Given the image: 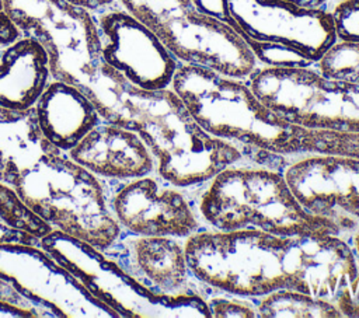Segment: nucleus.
<instances>
[{
    "mask_svg": "<svg viewBox=\"0 0 359 318\" xmlns=\"http://www.w3.org/2000/svg\"><path fill=\"white\" fill-rule=\"evenodd\" d=\"M39 245L121 318L210 317L205 291L178 298L157 297L132 279L104 251L86 241L52 230L39 240Z\"/></svg>",
    "mask_w": 359,
    "mask_h": 318,
    "instance_id": "nucleus-7",
    "label": "nucleus"
},
{
    "mask_svg": "<svg viewBox=\"0 0 359 318\" xmlns=\"http://www.w3.org/2000/svg\"><path fill=\"white\" fill-rule=\"evenodd\" d=\"M66 154L107 184L140 178L156 171L154 158L142 137L107 120L98 122Z\"/></svg>",
    "mask_w": 359,
    "mask_h": 318,
    "instance_id": "nucleus-16",
    "label": "nucleus"
},
{
    "mask_svg": "<svg viewBox=\"0 0 359 318\" xmlns=\"http://www.w3.org/2000/svg\"><path fill=\"white\" fill-rule=\"evenodd\" d=\"M0 279L45 318H121L39 244L0 242Z\"/></svg>",
    "mask_w": 359,
    "mask_h": 318,
    "instance_id": "nucleus-9",
    "label": "nucleus"
},
{
    "mask_svg": "<svg viewBox=\"0 0 359 318\" xmlns=\"http://www.w3.org/2000/svg\"><path fill=\"white\" fill-rule=\"evenodd\" d=\"M0 242H27V244H39L38 240L11 230L3 224H0Z\"/></svg>",
    "mask_w": 359,
    "mask_h": 318,
    "instance_id": "nucleus-30",
    "label": "nucleus"
},
{
    "mask_svg": "<svg viewBox=\"0 0 359 318\" xmlns=\"http://www.w3.org/2000/svg\"><path fill=\"white\" fill-rule=\"evenodd\" d=\"M205 300L209 308L210 317L215 318H255L258 317L257 305L254 298H244L227 293L206 290L205 287Z\"/></svg>",
    "mask_w": 359,
    "mask_h": 318,
    "instance_id": "nucleus-25",
    "label": "nucleus"
},
{
    "mask_svg": "<svg viewBox=\"0 0 359 318\" xmlns=\"http://www.w3.org/2000/svg\"><path fill=\"white\" fill-rule=\"evenodd\" d=\"M293 237L261 230L202 227L185 238L195 280L213 291L257 298L290 287L287 254Z\"/></svg>",
    "mask_w": 359,
    "mask_h": 318,
    "instance_id": "nucleus-5",
    "label": "nucleus"
},
{
    "mask_svg": "<svg viewBox=\"0 0 359 318\" xmlns=\"http://www.w3.org/2000/svg\"><path fill=\"white\" fill-rule=\"evenodd\" d=\"M42 136L59 151H70L98 122L101 116L77 85L52 78L32 108Z\"/></svg>",
    "mask_w": 359,
    "mask_h": 318,
    "instance_id": "nucleus-17",
    "label": "nucleus"
},
{
    "mask_svg": "<svg viewBox=\"0 0 359 318\" xmlns=\"http://www.w3.org/2000/svg\"><path fill=\"white\" fill-rule=\"evenodd\" d=\"M0 297H4V298H8V300H14V301H18V303H22V304H28V305H32L29 301H27L18 291H15L7 282H4L3 279H0ZM35 307V305H32ZM38 308V307H35ZM39 310V308H38ZM41 311V310H39ZM42 312V311H41ZM43 314V312H42ZM45 318V315H43Z\"/></svg>",
    "mask_w": 359,
    "mask_h": 318,
    "instance_id": "nucleus-31",
    "label": "nucleus"
},
{
    "mask_svg": "<svg viewBox=\"0 0 359 318\" xmlns=\"http://www.w3.org/2000/svg\"><path fill=\"white\" fill-rule=\"evenodd\" d=\"M21 36V31L7 13L3 0H0V49L11 45Z\"/></svg>",
    "mask_w": 359,
    "mask_h": 318,
    "instance_id": "nucleus-28",
    "label": "nucleus"
},
{
    "mask_svg": "<svg viewBox=\"0 0 359 318\" xmlns=\"http://www.w3.org/2000/svg\"><path fill=\"white\" fill-rule=\"evenodd\" d=\"M233 29L247 42L292 48L314 64L337 42L325 6L307 7L289 0H227Z\"/></svg>",
    "mask_w": 359,
    "mask_h": 318,
    "instance_id": "nucleus-11",
    "label": "nucleus"
},
{
    "mask_svg": "<svg viewBox=\"0 0 359 318\" xmlns=\"http://www.w3.org/2000/svg\"><path fill=\"white\" fill-rule=\"evenodd\" d=\"M108 203L123 233L187 238L205 227L189 191L156 172L107 184Z\"/></svg>",
    "mask_w": 359,
    "mask_h": 318,
    "instance_id": "nucleus-12",
    "label": "nucleus"
},
{
    "mask_svg": "<svg viewBox=\"0 0 359 318\" xmlns=\"http://www.w3.org/2000/svg\"><path fill=\"white\" fill-rule=\"evenodd\" d=\"M254 301L259 318H342L332 303L289 287L273 290Z\"/></svg>",
    "mask_w": 359,
    "mask_h": 318,
    "instance_id": "nucleus-21",
    "label": "nucleus"
},
{
    "mask_svg": "<svg viewBox=\"0 0 359 318\" xmlns=\"http://www.w3.org/2000/svg\"><path fill=\"white\" fill-rule=\"evenodd\" d=\"M66 1L73 6L86 8V10L91 11L93 14L101 13V11L118 4L116 0H66Z\"/></svg>",
    "mask_w": 359,
    "mask_h": 318,
    "instance_id": "nucleus-29",
    "label": "nucleus"
},
{
    "mask_svg": "<svg viewBox=\"0 0 359 318\" xmlns=\"http://www.w3.org/2000/svg\"><path fill=\"white\" fill-rule=\"evenodd\" d=\"M55 150L39 132L32 109L18 112L0 105V181L14 186L29 167Z\"/></svg>",
    "mask_w": 359,
    "mask_h": 318,
    "instance_id": "nucleus-19",
    "label": "nucleus"
},
{
    "mask_svg": "<svg viewBox=\"0 0 359 318\" xmlns=\"http://www.w3.org/2000/svg\"><path fill=\"white\" fill-rule=\"evenodd\" d=\"M130 15L150 28L172 52L198 27L203 13L191 0H116Z\"/></svg>",
    "mask_w": 359,
    "mask_h": 318,
    "instance_id": "nucleus-20",
    "label": "nucleus"
},
{
    "mask_svg": "<svg viewBox=\"0 0 359 318\" xmlns=\"http://www.w3.org/2000/svg\"><path fill=\"white\" fill-rule=\"evenodd\" d=\"M346 237V240H348V242L351 244V247H352V249L355 251V254H356V256L359 258V228H356L355 231H352V233H349V234H346L345 235Z\"/></svg>",
    "mask_w": 359,
    "mask_h": 318,
    "instance_id": "nucleus-32",
    "label": "nucleus"
},
{
    "mask_svg": "<svg viewBox=\"0 0 359 318\" xmlns=\"http://www.w3.org/2000/svg\"><path fill=\"white\" fill-rule=\"evenodd\" d=\"M101 59L129 83L144 90L171 87L180 66L158 36L119 4L94 14Z\"/></svg>",
    "mask_w": 359,
    "mask_h": 318,
    "instance_id": "nucleus-13",
    "label": "nucleus"
},
{
    "mask_svg": "<svg viewBox=\"0 0 359 318\" xmlns=\"http://www.w3.org/2000/svg\"><path fill=\"white\" fill-rule=\"evenodd\" d=\"M52 80L49 57L43 46L21 36L0 49V105L28 112Z\"/></svg>",
    "mask_w": 359,
    "mask_h": 318,
    "instance_id": "nucleus-18",
    "label": "nucleus"
},
{
    "mask_svg": "<svg viewBox=\"0 0 359 318\" xmlns=\"http://www.w3.org/2000/svg\"><path fill=\"white\" fill-rule=\"evenodd\" d=\"M302 6H307V7H323L327 4L328 0H289Z\"/></svg>",
    "mask_w": 359,
    "mask_h": 318,
    "instance_id": "nucleus-33",
    "label": "nucleus"
},
{
    "mask_svg": "<svg viewBox=\"0 0 359 318\" xmlns=\"http://www.w3.org/2000/svg\"><path fill=\"white\" fill-rule=\"evenodd\" d=\"M171 88L206 132L252 151L286 160L310 154L359 158V132L292 123L264 105L245 78L180 63Z\"/></svg>",
    "mask_w": 359,
    "mask_h": 318,
    "instance_id": "nucleus-2",
    "label": "nucleus"
},
{
    "mask_svg": "<svg viewBox=\"0 0 359 318\" xmlns=\"http://www.w3.org/2000/svg\"><path fill=\"white\" fill-rule=\"evenodd\" d=\"M287 272L289 289L332 303L342 317L359 318V258L344 234L293 237Z\"/></svg>",
    "mask_w": 359,
    "mask_h": 318,
    "instance_id": "nucleus-10",
    "label": "nucleus"
},
{
    "mask_svg": "<svg viewBox=\"0 0 359 318\" xmlns=\"http://www.w3.org/2000/svg\"><path fill=\"white\" fill-rule=\"evenodd\" d=\"M337 42L359 43V0H328L325 4Z\"/></svg>",
    "mask_w": 359,
    "mask_h": 318,
    "instance_id": "nucleus-24",
    "label": "nucleus"
},
{
    "mask_svg": "<svg viewBox=\"0 0 359 318\" xmlns=\"http://www.w3.org/2000/svg\"><path fill=\"white\" fill-rule=\"evenodd\" d=\"M0 224L38 241L53 230L25 205L10 184L3 181H0Z\"/></svg>",
    "mask_w": 359,
    "mask_h": 318,
    "instance_id": "nucleus-22",
    "label": "nucleus"
},
{
    "mask_svg": "<svg viewBox=\"0 0 359 318\" xmlns=\"http://www.w3.org/2000/svg\"><path fill=\"white\" fill-rule=\"evenodd\" d=\"M283 174L306 210L332 220L345 235L359 228V158L303 155L289 160Z\"/></svg>",
    "mask_w": 359,
    "mask_h": 318,
    "instance_id": "nucleus-14",
    "label": "nucleus"
},
{
    "mask_svg": "<svg viewBox=\"0 0 359 318\" xmlns=\"http://www.w3.org/2000/svg\"><path fill=\"white\" fill-rule=\"evenodd\" d=\"M289 160L245 158L189 191L205 227L261 230L282 237L345 231L332 220L310 213L290 189L283 167Z\"/></svg>",
    "mask_w": 359,
    "mask_h": 318,
    "instance_id": "nucleus-3",
    "label": "nucleus"
},
{
    "mask_svg": "<svg viewBox=\"0 0 359 318\" xmlns=\"http://www.w3.org/2000/svg\"><path fill=\"white\" fill-rule=\"evenodd\" d=\"M314 66L327 77L359 84V43L335 42Z\"/></svg>",
    "mask_w": 359,
    "mask_h": 318,
    "instance_id": "nucleus-23",
    "label": "nucleus"
},
{
    "mask_svg": "<svg viewBox=\"0 0 359 318\" xmlns=\"http://www.w3.org/2000/svg\"><path fill=\"white\" fill-rule=\"evenodd\" d=\"M21 35L48 53L52 78L86 91L102 63L95 15L66 0H3Z\"/></svg>",
    "mask_w": 359,
    "mask_h": 318,
    "instance_id": "nucleus-8",
    "label": "nucleus"
},
{
    "mask_svg": "<svg viewBox=\"0 0 359 318\" xmlns=\"http://www.w3.org/2000/svg\"><path fill=\"white\" fill-rule=\"evenodd\" d=\"M251 91L283 119L310 129L359 132V84L316 69L257 66L245 78Z\"/></svg>",
    "mask_w": 359,
    "mask_h": 318,
    "instance_id": "nucleus-6",
    "label": "nucleus"
},
{
    "mask_svg": "<svg viewBox=\"0 0 359 318\" xmlns=\"http://www.w3.org/2000/svg\"><path fill=\"white\" fill-rule=\"evenodd\" d=\"M0 317H6V318H43V314L32 305L0 297Z\"/></svg>",
    "mask_w": 359,
    "mask_h": 318,
    "instance_id": "nucleus-27",
    "label": "nucleus"
},
{
    "mask_svg": "<svg viewBox=\"0 0 359 318\" xmlns=\"http://www.w3.org/2000/svg\"><path fill=\"white\" fill-rule=\"evenodd\" d=\"M84 92L102 120L128 127L142 137L160 178L187 191L241 160L271 158V154L252 151L206 132L171 87H136L104 62Z\"/></svg>",
    "mask_w": 359,
    "mask_h": 318,
    "instance_id": "nucleus-1",
    "label": "nucleus"
},
{
    "mask_svg": "<svg viewBox=\"0 0 359 318\" xmlns=\"http://www.w3.org/2000/svg\"><path fill=\"white\" fill-rule=\"evenodd\" d=\"M132 279L161 298L203 293L187 259L185 238L123 233L104 251Z\"/></svg>",
    "mask_w": 359,
    "mask_h": 318,
    "instance_id": "nucleus-15",
    "label": "nucleus"
},
{
    "mask_svg": "<svg viewBox=\"0 0 359 318\" xmlns=\"http://www.w3.org/2000/svg\"><path fill=\"white\" fill-rule=\"evenodd\" d=\"M195 8L206 15L215 17L233 28V18L229 11V1L227 0H191Z\"/></svg>",
    "mask_w": 359,
    "mask_h": 318,
    "instance_id": "nucleus-26",
    "label": "nucleus"
},
{
    "mask_svg": "<svg viewBox=\"0 0 359 318\" xmlns=\"http://www.w3.org/2000/svg\"><path fill=\"white\" fill-rule=\"evenodd\" d=\"M53 230L107 251L122 234L107 182L59 150L46 153L13 186Z\"/></svg>",
    "mask_w": 359,
    "mask_h": 318,
    "instance_id": "nucleus-4",
    "label": "nucleus"
}]
</instances>
